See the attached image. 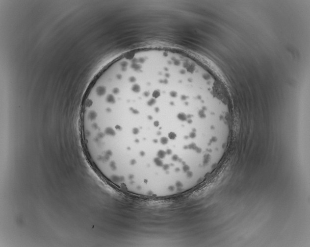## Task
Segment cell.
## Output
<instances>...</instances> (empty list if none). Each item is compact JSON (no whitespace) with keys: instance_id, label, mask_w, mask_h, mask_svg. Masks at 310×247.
Segmentation results:
<instances>
[{"instance_id":"cell-1","label":"cell","mask_w":310,"mask_h":247,"mask_svg":"<svg viewBox=\"0 0 310 247\" xmlns=\"http://www.w3.org/2000/svg\"><path fill=\"white\" fill-rule=\"evenodd\" d=\"M197 90L167 77L139 80L90 99L85 127L94 157L114 169L161 175L198 160Z\"/></svg>"}]
</instances>
